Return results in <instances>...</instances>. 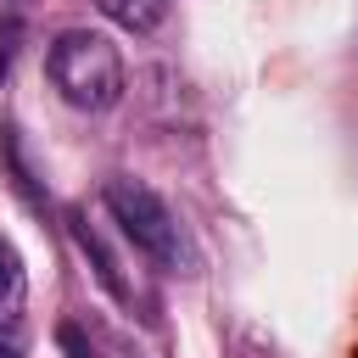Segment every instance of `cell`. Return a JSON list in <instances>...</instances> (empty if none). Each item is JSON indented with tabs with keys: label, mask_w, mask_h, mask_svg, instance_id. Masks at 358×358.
<instances>
[{
	"label": "cell",
	"mask_w": 358,
	"mask_h": 358,
	"mask_svg": "<svg viewBox=\"0 0 358 358\" xmlns=\"http://www.w3.org/2000/svg\"><path fill=\"white\" fill-rule=\"evenodd\" d=\"M45 73L56 95L78 112H112L123 101V56L106 34L95 28H67L45 50Z\"/></svg>",
	"instance_id": "6da1fadb"
},
{
	"label": "cell",
	"mask_w": 358,
	"mask_h": 358,
	"mask_svg": "<svg viewBox=\"0 0 358 358\" xmlns=\"http://www.w3.org/2000/svg\"><path fill=\"white\" fill-rule=\"evenodd\" d=\"M101 201H106V213L117 218V229H123L151 263H162V268H179V263H185L179 218L168 213V201H162L151 185H140V179H106Z\"/></svg>",
	"instance_id": "7a4b0ae2"
},
{
	"label": "cell",
	"mask_w": 358,
	"mask_h": 358,
	"mask_svg": "<svg viewBox=\"0 0 358 358\" xmlns=\"http://www.w3.org/2000/svg\"><path fill=\"white\" fill-rule=\"evenodd\" d=\"M73 241H78V252L90 257L95 280H101V285H106L117 302H134V291H129V285H123V274H117V257H112V252H106V241H101V235L84 224V213H73Z\"/></svg>",
	"instance_id": "3957f363"
},
{
	"label": "cell",
	"mask_w": 358,
	"mask_h": 358,
	"mask_svg": "<svg viewBox=\"0 0 358 358\" xmlns=\"http://www.w3.org/2000/svg\"><path fill=\"white\" fill-rule=\"evenodd\" d=\"M106 22L129 28V34H151L162 17H168V0H95Z\"/></svg>",
	"instance_id": "277c9868"
},
{
	"label": "cell",
	"mask_w": 358,
	"mask_h": 358,
	"mask_svg": "<svg viewBox=\"0 0 358 358\" xmlns=\"http://www.w3.org/2000/svg\"><path fill=\"white\" fill-rule=\"evenodd\" d=\"M0 134H6V140H0V151H6V168H11V185L22 190V201H28V207H39L45 196L34 190V173H28V162H22V145H17V123H6Z\"/></svg>",
	"instance_id": "5b68a950"
},
{
	"label": "cell",
	"mask_w": 358,
	"mask_h": 358,
	"mask_svg": "<svg viewBox=\"0 0 358 358\" xmlns=\"http://www.w3.org/2000/svg\"><path fill=\"white\" fill-rule=\"evenodd\" d=\"M17 285H22V274H17V252L0 241V308L17 296Z\"/></svg>",
	"instance_id": "8992f818"
},
{
	"label": "cell",
	"mask_w": 358,
	"mask_h": 358,
	"mask_svg": "<svg viewBox=\"0 0 358 358\" xmlns=\"http://www.w3.org/2000/svg\"><path fill=\"white\" fill-rule=\"evenodd\" d=\"M17 34H22V22L11 17V22L0 28V78H6V67H11V50H17Z\"/></svg>",
	"instance_id": "52a82bcc"
},
{
	"label": "cell",
	"mask_w": 358,
	"mask_h": 358,
	"mask_svg": "<svg viewBox=\"0 0 358 358\" xmlns=\"http://www.w3.org/2000/svg\"><path fill=\"white\" fill-rule=\"evenodd\" d=\"M62 347H67V358H95V347L78 336V324H62Z\"/></svg>",
	"instance_id": "ba28073f"
},
{
	"label": "cell",
	"mask_w": 358,
	"mask_h": 358,
	"mask_svg": "<svg viewBox=\"0 0 358 358\" xmlns=\"http://www.w3.org/2000/svg\"><path fill=\"white\" fill-rule=\"evenodd\" d=\"M0 358H22V347H17V341H6V336H0Z\"/></svg>",
	"instance_id": "9c48e42d"
}]
</instances>
